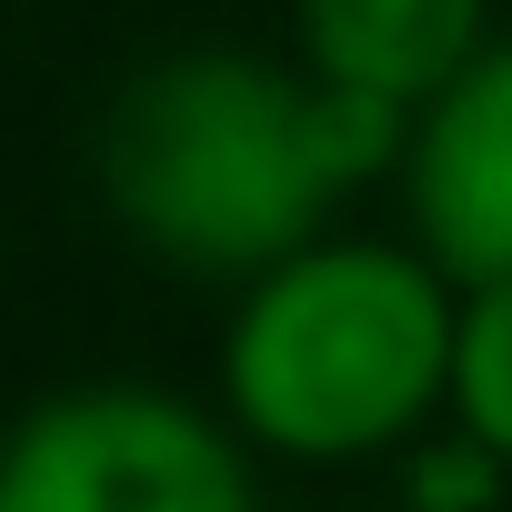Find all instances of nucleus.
I'll list each match as a JSON object with an SVG mask.
<instances>
[{"mask_svg":"<svg viewBox=\"0 0 512 512\" xmlns=\"http://www.w3.org/2000/svg\"><path fill=\"white\" fill-rule=\"evenodd\" d=\"M402 121L372 91H332L262 51H161L101 111V201L151 262L191 282H251L332 231V211L402 161Z\"/></svg>","mask_w":512,"mask_h":512,"instance_id":"nucleus-1","label":"nucleus"},{"mask_svg":"<svg viewBox=\"0 0 512 512\" xmlns=\"http://www.w3.org/2000/svg\"><path fill=\"white\" fill-rule=\"evenodd\" d=\"M442 332H452V282L412 241L312 231L302 251L231 282L211 412L251 462H302V472L402 462L442 412Z\"/></svg>","mask_w":512,"mask_h":512,"instance_id":"nucleus-2","label":"nucleus"},{"mask_svg":"<svg viewBox=\"0 0 512 512\" xmlns=\"http://www.w3.org/2000/svg\"><path fill=\"white\" fill-rule=\"evenodd\" d=\"M0 512H262V462L211 402L111 372L11 412Z\"/></svg>","mask_w":512,"mask_h":512,"instance_id":"nucleus-3","label":"nucleus"},{"mask_svg":"<svg viewBox=\"0 0 512 512\" xmlns=\"http://www.w3.org/2000/svg\"><path fill=\"white\" fill-rule=\"evenodd\" d=\"M402 211L412 251L452 282H512V31H492L412 121H402Z\"/></svg>","mask_w":512,"mask_h":512,"instance_id":"nucleus-4","label":"nucleus"},{"mask_svg":"<svg viewBox=\"0 0 512 512\" xmlns=\"http://www.w3.org/2000/svg\"><path fill=\"white\" fill-rule=\"evenodd\" d=\"M292 41L312 81L422 111L492 41V0H292Z\"/></svg>","mask_w":512,"mask_h":512,"instance_id":"nucleus-5","label":"nucleus"},{"mask_svg":"<svg viewBox=\"0 0 512 512\" xmlns=\"http://www.w3.org/2000/svg\"><path fill=\"white\" fill-rule=\"evenodd\" d=\"M462 452H482L512 482V282H472L452 292V332H442V412Z\"/></svg>","mask_w":512,"mask_h":512,"instance_id":"nucleus-6","label":"nucleus"},{"mask_svg":"<svg viewBox=\"0 0 512 512\" xmlns=\"http://www.w3.org/2000/svg\"><path fill=\"white\" fill-rule=\"evenodd\" d=\"M392 512H502V472H492L482 452H462V442H442V452H412V462H402V492H392Z\"/></svg>","mask_w":512,"mask_h":512,"instance_id":"nucleus-7","label":"nucleus"}]
</instances>
